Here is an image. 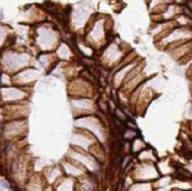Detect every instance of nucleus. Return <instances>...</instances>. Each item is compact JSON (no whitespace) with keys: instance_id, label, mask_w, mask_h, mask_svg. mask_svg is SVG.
<instances>
[]
</instances>
